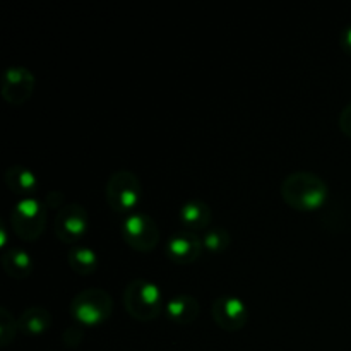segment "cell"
<instances>
[{
	"instance_id": "obj_1",
	"label": "cell",
	"mask_w": 351,
	"mask_h": 351,
	"mask_svg": "<svg viewBox=\"0 0 351 351\" xmlns=\"http://www.w3.org/2000/svg\"><path fill=\"white\" fill-rule=\"evenodd\" d=\"M281 195L290 208L311 213L321 209L328 202L329 189L319 175L311 171H297L283 180Z\"/></svg>"
},
{
	"instance_id": "obj_2",
	"label": "cell",
	"mask_w": 351,
	"mask_h": 351,
	"mask_svg": "<svg viewBox=\"0 0 351 351\" xmlns=\"http://www.w3.org/2000/svg\"><path fill=\"white\" fill-rule=\"evenodd\" d=\"M123 307L136 321H154L165 308V298L158 285L147 280H134L123 290Z\"/></svg>"
},
{
	"instance_id": "obj_3",
	"label": "cell",
	"mask_w": 351,
	"mask_h": 351,
	"mask_svg": "<svg viewBox=\"0 0 351 351\" xmlns=\"http://www.w3.org/2000/svg\"><path fill=\"white\" fill-rule=\"evenodd\" d=\"M10 225L21 240L34 242L47 226V204L36 197L21 199L10 211Z\"/></svg>"
},
{
	"instance_id": "obj_4",
	"label": "cell",
	"mask_w": 351,
	"mask_h": 351,
	"mask_svg": "<svg viewBox=\"0 0 351 351\" xmlns=\"http://www.w3.org/2000/svg\"><path fill=\"white\" fill-rule=\"evenodd\" d=\"M113 300L101 288H89L81 291L71 302V314L84 328H93L112 315Z\"/></svg>"
},
{
	"instance_id": "obj_5",
	"label": "cell",
	"mask_w": 351,
	"mask_h": 351,
	"mask_svg": "<svg viewBox=\"0 0 351 351\" xmlns=\"http://www.w3.org/2000/svg\"><path fill=\"white\" fill-rule=\"evenodd\" d=\"M141 194H143L141 180L132 171L120 170L113 173L106 182V204L110 206L112 211L119 213V215L134 211V208L139 204Z\"/></svg>"
},
{
	"instance_id": "obj_6",
	"label": "cell",
	"mask_w": 351,
	"mask_h": 351,
	"mask_svg": "<svg viewBox=\"0 0 351 351\" xmlns=\"http://www.w3.org/2000/svg\"><path fill=\"white\" fill-rule=\"evenodd\" d=\"M122 237L137 252H151L160 243V230L151 216L132 213L122 223Z\"/></svg>"
},
{
	"instance_id": "obj_7",
	"label": "cell",
	"mask_w": 351,
	"mask_h": 351,
	"mask_svg": "<svg viewBox=\"0 0 351 351\" xmlns=\"http://www.w3.org/2000/svg\"><path fill=\"white\" fill-rule=\"evenodd\" d=\"M89 216L82 206L67 204L58 209L53 221V232L60 242L75 243L88 232Z\"/></svg>"
},
{
	"instance_id": "obj_8",
	"label": "cell",
	"mask_w": 351,
	"mask_h": 351,
	"mask_svg": "<svg viewBox=\"0 0 351 351\" xmlns=\"http://www.w3.org/2000/svg\"><path fill=\"white\" fill-rule=\"evenodd\" d=\"M34 91V75L26 67H9L3 72L0 93L2 98L10 105H23L31 98Z\"/></svg>"
},
{
	"instance_id": "obj_9",
	"label": "cell",
	"mask_w": 351,
	"mask_h": 351,
	"mask_svg": "<svg viewBox=\"0 0 351 351\" xmlns=\"http://www.w3.org/2000/svg\"><path fill=\"white\" fill-rule=\"evenodd\" d=\"M213 319L225 331H240L249 321V308L237 297H219L213 302Z\"/></svg>"
},
{
	"instance_id": "obj_10",
	"label": "cell",
	"mask_w": 351,
	"mask_h": 351,
	"mask_svg": "<svg viewBox=\"0 0 351 351\" xmlns=\"http://www.w3.org/2000/svg\"><path fill=\"white\" fill-rule=\"evenodd\" d=\"M202 249H204L202 239H199L194 232L184 230V232L173 233L168 239L165 252H167V257L171 263L185 266V264L195 263L201 256Z\"/></svg>"
},
{
	"instance_id": "obj_11",
	"label": "cell",
	"mask_w": 351,
	"mask_h": 351,
	"mask_svg": "<svg viewBox=\"0 0 351 351\" xmlns=\"http://www.w3.org/2000/svg\"><path fill=\"white\" fill-rule=\"evenodd\" d=\"M5 185L12 194L21 195L23 199L34 197L40 191V182L38 177L27 168L21 167V165H14L5 171Z\"/></svg>"
},
{
	"instance_id": "obj_12",
	"label": "cell",
	"mask_w": 351,
	"mask_h": 351,
	"mask_svg": "<svg viewBox=\"0 0 351 351\" xmlns=\"http://www.w3.org/2000/svg\"><path fill=\"white\" fill-rule=\"evenodd\" d=\"M199 312H201V305H199L197 298L189 297V295H178V297L168 300L165 305L167 317L180 326L194 322L199 317Z\"/></svg>"
},
{
	"instance_id": "obj_13",
	"label": "cell",
	"mask_w": 351,
	"mask_h": 351,
	"mask_svg": "<svg viewBox=\"0 0 351 351\" xmlns=\"http://www.w3.org/2000/svg\"><path fill=\"white\" fill-rule=\"evenodd\" d=\"M178 219L185 226V230L195 233L209 226L213 219V211L206 202L194 199V201L182 204V208L178 209Z\"/></svg>"
},
{
	"instance_id": "obj_14",
	"label": "cell",
	"mask_w": 351,
	"mask_h": 351,
	"mask_svg": "<svg viewBox=\"0 0 351 351\" xmlns=\"http://www.w3.org/2000/svg\"><path fill=\"white\" fill-rule=\"evenodd\" d=\"M2 267L7 276L14 278V280H24L33 273V257L26 250L12 247L3 252Z\"/></svg>"
},
{
	"instance_id": "obj_15",
	"label": "cell",
	"mask_w": 351,
	"mask_h": 351,
	"mask_svg": "<svg viewBox=\"0 0 351 351\" xmlns=\"http://www.w3.org/2000/svg\"><path fill=\"white\" fill-rule=\"evenodd\" d=\"M51 314L43 307H31L24 311L17 319V326L23 335L40 336L47 332L51 326Z\"/></svg>"
},
{
	"instance_id": "obj_16",
	"label": "cell",
	"mask_w": 351,
	"mask_h": 351,
	"mask_svg": "<svg viewBox=\"0 0 351 351\" xmlns=\"http://www.w3.org/2000/svg\"><path fill=\"white\" fill-rule=\"evenodd\" d=\"M67 263L74 273L91 276L98 269V254L86 245H74L67 252Z\"/></svg>"
},
{
	"instance_id": "obj_17",
	"label": "cell",
	"mask_w": 351,
	"mask_h": 351,
	"mask_svg": "<svg viewBox=\"0 0 351 351\" xmlns=\"http://www.w3.org/2000/svg\"><path fill=\"white\" fill-rule=\"evenodd\" d=\"M232 243V237L225 228H211L202 237V247L213 254H221Z\"/></svg>"
},
{
	"instance_id": "obj_18",
	"label": "cell",
	"mask_w": 351,
	"mask_h": 351,
	"mask_svg": "<svg viewBox=\"0 0 351 351\" xmlns=\"http://www.w3.org/2000/svg\"><path fill=\"white\" fill-rule=\"evenodd\" d=\"M17 329H19V326L14 321L10 312L7 308H0V343H2V346H9L12 343Z\"/></svg>"
},
{
	"instance_id": "obj_19",
	"label": "cell",
	"mask_w": 351,
	"mask_h": 351,
	"mask_svg": "<svg viewBox=\"0 0 351 351\" xmlns=\"http://www.w3.org/2000/svg\"><path fill=\"white\" fill-rule=\"evenodd\" d=\"M339 129L343 130L345 136L351 137V103L343 108L341 115H339Z\"/></svg>"
},
{
	"instance_id": "obj_20",
	"label": "cell",
	"mask_w": 351,
	"mask_h": 351,
	"mask_svg": "<svg viewBox=\"0 0 351 351\" xmlns=\"http://www.w3.org/2000/svg\"><path fill=\"white\" fill-rule=\"evenodd\" d=\"M64 341L65 345L75 346L82 341V332L79 331V328H71L69 331H65L64 335Z\"/></svg>"
},
{
	"instance_id": "obj_21",
	"label": "cell",
	"mask_w": 351,
	"mask_h": 351,
	"mask_svg": "<svg viewBox=\"0 0 351 351\" xmlns=\"http://www.w3.org/2000/svg\"><path fill=\"white\" fill-rule=\"evenodd\" d=\"M341 47L351 57V26H346L345 29L341 31Z\"/></svg>"
}]
</instances>
